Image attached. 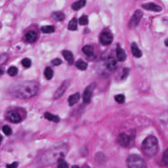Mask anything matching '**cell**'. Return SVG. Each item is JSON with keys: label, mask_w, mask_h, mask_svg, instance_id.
I'll list each match as a JSON object with an SVG mask.
<instances>
[{"label": "cell", "mask_w": 168, "mask_h": 168, "mask_svg": "<svg viewBox=\"0 0 168 168\" xmlns=\"http://www.w3.org/2000/svg\"><path fill=\"white\" fill-rule=\"evenodd\" d=\"M67 153V145L66 144H60L55 147H52L43 155L41 161L45 165H49L55 163V161H58L60 159H63Z\"/></svg>", "instance_id": "1"}, {"label": "cell", "mask_w": 168, "mask_h": 168, "mask_svg": "<svg viewBox=\"0 0 168 168\" xmlns=\"http://www.w3.org/2000/svg\"><path fill=\"white\" fill-rule=\"evenodd\" d=\"M40 90V85L35 81H26L15 88V96L18 98H31L37 95Z\"/></svg>", "instance_id": "2"}, {"label": "cell", "mask_w": 168, "mask_h": 168, "mask_svg": "<svg viewBox=\"0 0 168 168\" xmlns=\"http://www.w3.org/2000/svg\"><path fill=\"white\" fill-rule=\"evenodd\" d=\"M141 150L143 154L152 157L157 154L158 152V140L157 138L153 135H148L147 137L144 138V140L141 143Z\"/></svg>", "instance_id": "3"}, {"label": "cell", "mask_w": 168, "mask_h": 168, "mask_svg": "<svg viewBox=\"0 0 168 168\" xmlns=\"http://www.w3.org/2000/svg\"><path fill=\"white\" fill-rule=\"evenodd\" d=\"M127 163H128L129 168H146L145 161L143 160V158L137 154L129 155Z\"/></svg>", "instance_id": "4"}, {"label": "cell", "mask_w": 168, "mask_h": 168, "mask_svg": "<svg viewBox=\"0 0 168 168\" xmlns=\"http://www.w3.org/2000/svg\"><path fill=\"white\" fill-rule=\"evenodd\" d=\"M100 42L103 46H109L113 42V35L110 31H103L100 35Z\"/></svg>", "instance_id": "5"}, {"label": "cell", "mask_w": 168, "mask_h": 168, "mask_svg": "<svg viewBox=\"0 0 168 168\" xmlns=\"http://www.w3.org/2000/svg\"><path fill=\"white\" fill-rule=\"evenodd\" d=\"M95 86L96 84L95 83H92L90 84L89 86H88L86 89L84 90V93H83V102L85 104H88V103H90L91 101V98H92V94H93V91L95 89Z\"/></svg>", "instance_id": "6"}, {"label": "cell", "mask_w": 168, "mask_h": 168, "mask_svg": "<svg viewBox=\"0 0 168 168\" xmlns=\"http://www.w3.org/2000/svg\"><path fill=\"white\" fill-rule=\"evenodd\" d=\"M141 18H143V12H141L140 10H137L131 18V21H129V28L137 27V26L140 24Z\"/></svg>", "instance_id": "7"}, {"label": "cell", "mask_w": 168, "mask_h": 168, "mask_svg": "<svg viewBox=\"0 0 168 168\" xmlns=\"http://www.w3.org/2000/svg\"><path fill=\"white\" fill-rule=\"evenodd\" d=\"M131 140L132 138L129 135H126V134H121V135H119V137H118L117 141L121 146L127 147L129 145V143H131Z\"/></svg>", "instance_id": "8"}, {"label": "cell", "mask_w": 168, "mask_h": 168, "mask_svg": "<svg viewBox=\"0 0 168 168\" xmlns=\"http://www.w3.org/2000/svg\"><path fill=\"white\" fill-rule=\"evenodd\" d=\"M6 118L10 121L11 123H14V124L20 123L22 121L21 115H20L17 111H10V112H8Z\"/></svg>", "instance_id": "9"}, {"label": "cell", "mask_w": 168, "mask_h": 168, "mask_svg": "<svg viewBox=\"0 0 168 168\" xmlns=\"http://www.w3.org/2000/svg\"><path fill=\"white\" fill-rule=\"evenodd\" d=\"M67 87H68V81L66 80V81H64L60 87H58V89L57 91H55V95H54V98L55 99L60 98V97L64 94V92L66 91Z\"/></svg>", "instance_id": "10"}, {"label": "cell", "mask_w": 168, "mask_h": 168, "mask_svg": "<svg viewBox=\"0 0 168 168\" xmlns=\"http://www.w3.org/2000/svg\"><path fill=\"white\" fill-rule=\"evenodd\" d=\"M143 8L145 10L148 11H153V12H160L162 10V8L157 4L154 3H146V4H143Z\"/></svg>", "instance_id": "11"}, {"label": "cell", "mask_w": 168, "mask_h": 168, "mask_svg": "<svg viewBox=\"0 0 168 168\" xmlns=\"http://www.w3.org/2000/svg\"><path fill=\"white\" fill-rule=\"evenodd\" d=\"M116 55H117V60L119 61H125L127 58V54L124 49L121 48L120 45H117L116 49Z\"/></svg>", "instance_id": "12"}, {"label": "cell", "mask_w": 168, "mask_h": 168, "mask_svg": "<svg viewBox=\"0 0 168 168\" xmlns=\"http://www.w3.org/2000/svg\"><path fill=\"white\" fill-rule=\"evenodd\" d=\"M25 39L28 43H35L38 39V34L35 31H29L25 35Z\"/></svg>", "instance_id": "13"}, {"label": "cell", "mask_w": 168, "mask_h": 168, "mask_svg": "<svg viewBox=\"0 0 168 168\" xmlns=\"http://www.w3.org/2000/svg\"><path fill=\"white\" fill-rule=\"evenodd\" d=\"M106 67L110 71H114L117 68V60L114 57H109L106 61Z\"/></svg>", "instance_id": "14"}, {"label": "cell", "mask_w": 168, "mask_h": 168, "mask_svg": "<svg viewBox=\"0 0 168 168\" xmlns=\"http://www.w3.org/2000/svg\"><path fill=\"white\" fill-rule=\"evenodd\" d=\"M131 49H132V55H134L135 57H137V58L141 57V55H143V52H141L140 48H138V46L135 43H132Z\"/></svg>", "instance_id": "15"}, {"label": "cell", "mask_w": 168, "mask_h": 168, "mask_svg": "<svg viewBox=\"0 0 168 168\" xmlns=\"http://www.w3.org/2000/svg\"><path fill=\"white\" fill-rule=\"evenodd\" d=\"M85 4H86V0H77V1H75L71 5V7L73 10L77 11L79 9H81V8H83L85 6Z\"/></svg>", "instance_id": "16"}, {"label": "cell", "mask_w": 168, "mask_h": 168, "mask_svg": "<svg viewBox=\"0 0 168 168\" xmlns=\"http://www.w3.org/2000/svg\"><path fill=\"white\" fill-rule=\"evenodd\" d=\"M79 99H80V94H79V93L72 94V95L68 98V104H69V106L75 105L76 103L79 101Z\"/></svg>", "instance_id": "17"}, {"label": "cell", "mask_w": 168, "mask_h": 168, "mask_svg": "<svg viewBox=\"0 0 168 168\" xmlns=\"http://www.w3.org/2000/svg\"><path fill=\"white\" fill-rule=\"evenodd\" d=\"M63 57L65 58V60H66L69 64H72V63H73V55H72L71 52H69V51H63Z\"/></svg>", "instance_id": "18"}, {"label": "cell", "mask_w": 168, "mask_h": 168, "mask_svg": "<svg viewBox=\"0 0 168 168\" xmlns=\"http://www.w3.org/2000/svg\"><path fill=\"white\" fill-rule=\"evenodd\" d=\"M45 118L47 120L51 121V122H54V123H58V122H60V117L55 116V115H52L51 113H45Z\"/></svg>", "instance_id": "19"}, {"label": "cell", "mask_w": 168, "mask_h": 168, "mask_svg": "<svg viewBox=\"0 0 168 168\" xmlns=\"http://www.w3.org/2000/svg\"><path fill=\"white\" fill-rule=\"evenodd\" d=\"M52 18L57 22L63 21L64 19V14L63 12H54L52 14Z\"/></svg>", "instance_id": "20"}, {"label": "cell", "mask_w": 168, "mask_h": 168, "mask_svg": "<svg viewBox=\"0 0 168 168\" xmlns=\"http://www.w3.org/2000/svg\"><path fill=\"white\" fill-rule=\"evenodd\" d=\"M55 27L52 25H49V26H43L42 28H41V31L43 32L44 34H52L55 32Z\"/></svg>", "instance_id": "21"}, {"label": "cell", "mask_w": 168, "mask_h": 168, "mask_svg": "<svg viewBox=\"0 0 168 168\" xmlns=\"http://www.w3.org/2000/svg\"><path fill=\"white\" fill-rule=\"evenodd\" d=\"M82 52H83V54L86 55L87 57H92L93 54H94L93 48L91 46H85V47H83V49H82Z\"/></svg>", "instance_id": "22"}, {"label": "cell", "mask_w": 168, "mask_h": 168, "mask_svg": "<svg viewBox=\"0 0 168 168\" xmlns=\"http://www.w3.org/2000/svg\"><path fill=\"white\" fill-rule=\"evenodd\" d=\"M95 160H96L97 163H99L100 165H101L106 161V156L103 154V153L99 152V153H97L96 156H95Z\"/></svg>", "instance_id": "23"}, {"label": "cell", "mask_w": 168, "mask_h": 168, "mask_svg": "<svg viewBox=\"0 0 168 168\" xmlns=\"http://www.w3.org/2000/svg\"><path fill=\"white\" fill-rule=\"evenodd\" d=\"M75 65H76V67H77L78 69H80V70H86L87 69V63H85V61L81 60L76 61Z\"/></svg>", "instance_id": "24"}, {"label": "cell", "mask_w": 168, "mask_h": 168, "mask_svg": "<svg viewBox=\"0 0 168 168\" xmlns=\"http://www.w3.org/2000/svg\"><path fill=\"white\" fill-rule=\"evenodd\" d=\"M68 30L70 31H75L77 30V20L76 18H73L68 24Z\"/></svg>", "instance_id": "25"}, {"label": "cell", "mask_w": 168, "mask_h": 168, "mask_svg": "<svg viewBox=\"0 0 168 168\" xmlns=\"http://www.w3.org/2000/svg\"><path fill=\"white\" fill-rule=\"evenodd\" d=\"M52 76H54V71L51 67H47L45 69V77L47 79H52Z\"/></svg>", "instance_id": "26"}, {"label": "cell", "mask_w": 168, "mask_h": 168, "mask_svg": "<svg viewBox=\"0 0 168 168\" xmlns=\"http://www.w3.org/2000/svg\"><path fill=\"white\" fill-rule=\"evenodd\" d=\"M8 74H9L10 76H15L17 75V73H18V68L15 66H11L8 68Z\"/></svg>", "instance_id": "27"}, {"label": "cell", "mask_w": 168, "mask_h": 168, "mask_svg": "<svg viewBox=\"0 0 168 168\" xmlns=\"http://www.w3.org/2000/svg\"><path fill=\"white\" fill-rule=\"evenodd\" d=\"M115 101L119 103V104H123V103L125 102V95H123V94H118V95L115 96Z\"/></svg>", "instance_id": "28"}, {"label": "cell", "mask_w": 168, "mask_h": 168, "mask_svg": "<svg viewBox=\"0 0 168 168\" xmlns=\"http://www.w3.org/2000/svg\"><path fill=\"white\" fill-rule=\"evenodd\" d=\"M162 162H163V164L168 165V147L163 152V155H162Z\"/></svg>", "instance_id": "29"}, {"label": "cell", "mask_w": 168, "mask_h": 168, "mask_svg": "<svg viewBox=\"0 0 168 168\" xmlns=\"http://www.w3.org/2000/svg\"><path fill=\"white\" fill-rule=\"evenodd\" d=\"M79 24L82 26H85L88 24V17L86 15H82L80 18H79Z\"/></svg>", "instance_id": "30"}, {"label": "cell", "mask_w": 168, "mask_h": 168, "mask_svg": "<svg viewBox=\"0 0 168 168\" xmlns=\"http://www.w3.org/2000/svg\"><path fill=\"white\" fill-rule=\"evenodd\" d=\"M57 163H58L57 168H68V164H67L63 159H60V160L57 161Z\"/></svg>", "instance_id": "31"}, {"label": "cell", "mask_w": 168, "mask_h": 168, "mask_svg": "<svg viewBox=\"0 0 168 168\" xmlns=\"http://www.w3.org/2000/svg\"><path fill=\"white\" fill-rule=\"evenodd\" d=\"M31 60L30 58H24V60H22V65L25 67V68H29V67L31 66Z\"/></svg>", "instance_id": "32"}, {"label": "cell", "mask_w": 168, "mask_h": 168, "mask_svg": "<svg viewBox=\"0 0 168 168\" xmlns=\"http://www.w3.org/2000/svg\"><path fill=\"white\" fill-rule=\"evenodd\" d=\"M2 131H3V132L6 135H10L11 134H12V129H11V128L9 126H4L3 128H2Z\"/></svg>", "instance_id": "33"}, {"label": "cell", "mask_w": 168, "mask_h": 168, "mask_svg": "<svg viewBox=\"0 0 168 168\" xmlns=\"http://www.w3.org/2000/svg\"><path fill=\"white\" fill-rule=\"evenodd\" d=\"M61 63H63V61H61V60H60V58H55V60H52V65H55V66L60 65Z\"/></svg>", "instance_id": "34"}, {"label": "cell", "mask_w": 168, "mask_h": 168, "mask_svg": "<svg viewBox=\"0 0 168 168\" xmlns=\"http://www.w3.org/2000/svg\"><path fill=\"white\" fill-rule=\"evenodd\" d=\"M129 68H125L123 70V75H122V79H125L127 76L129 75Z\"/></svg>", "instance_id": "35"}, {"label": "cell", "mask_w": 168, "mask_h": 168, "mask_svg": "<svg viewBox=\"0 0 168 168\" xmlns=\"http://www.w3.org/2000/svg\"><path fill=\"white\" fill-rule=\"evenodd\" d=\"M164 45L166 46V47H168V39H166L164 41Z\"/></svg>", "instance_id": "36"}, {"label": "cell", "mask_w": 168, "mask_h": 168, "mask_svg": "<svg viewBox=\"0 0 168 168\" xmlns=\"http://www.w3.org/2000/svg\"><path fill=\"white\" fill-rule=\"evenodd\" d=\"M72 168H79V166H77V165H73Z\"/></svg>", "instance_id": "37"}, {"label": "cell", "mask_w": 168, "mask_h": 168, "mask_svg": "<svg viewBox=\"0 0 168 168\" xmlns=\"http://www.w3.org/2000/svg\"><path fill=\"white\" fill-rule=\"evenodd\" d=\"M2 73H3V69L0 68V74H2Z\"/></svg>", "instance_id": "38"}, {"label": "cell", "mask_w": 168, "mask_h": 168, "mask_svg": "<svg viewBox=\"0 0 168 168\" xmlns=\"http://www.w3.org/2000/svg\"><path fill=\"white\" fill-rule=\"evenodd\" d=\"M1 141H2V137L0 135V143H1Z\"/></svg>", "instance_id": "39"}, {"label": "cell", "mask_w": 168, "mask_h": 168, "mask_svg": "<svg viewBox=\"0 0 168 168\" xmlns=\"http://www.w3.org/2000/svg\"><path fill=\"white\" fill-rule=\"evenodd\" d=\"M0 27H1V26H0Z\"/></svg>", "instance_id": "40"}]
</instances>
